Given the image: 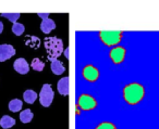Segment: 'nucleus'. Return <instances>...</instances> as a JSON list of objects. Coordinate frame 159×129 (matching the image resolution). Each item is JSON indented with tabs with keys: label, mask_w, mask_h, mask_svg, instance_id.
I'll return each instance as SVG.
<instances>
[{
	"label": "nucleus",
	"mask_w": 159,
	"mask_h": 129,
	"mask_svg": "<svg viewBox=\"0 0 159 129\" xmlns=\"http://www.w3.org/2000/svg\"><path fill=\"white\" fill-rule=\"evenodd\" d=\"M33 112L31 111L30 109H26L24 110V111L21 112L20 114V120L23 123V124H27V123H30L32 119H33Z\"/></svg>",
	"instance_id": "nucleus-16"
},
{
	"label": "nucleus",
	"mask_w": 159,
	"mask_h": 129,
	"mask_svg": "<svg viewBox=\"0 0 159 129\" xmlns=\"http://www.w3.org/2000/svg\"><path fill=\"white\" fill-rule=\"evenodd\" d=\"M44 46L48 54L49 61L57 60L63 52V41L57 37H47L44 40Z\"/></svg>",
	"instance_id": "nucleus-2"
},
{
	"label": "nucleus",
	"mask_w": 159,
	"mask_h": 129,
	"mask_svg": "<svg viewBox=\"0 0 159 129\" xmlns=\"http://www.w3.org/2000/svg\"><path fill=\"white\" fill-rule=\"evenodd\" d=\"M64 54H66V59H69V48L66 49V51H64Z\"/></svg>",
	"instance_id": "nucleus-23"
},
{
	"label": "nucleus",
	"mask_w": 159,
	"mask_h": 129,
	"mask_svg": "<svg viewBox=\"0 0 159 129\" xmlns=\"http://www.w3.org/2000/svg\"><path fill=\"white\" fill-rule=\"evenodd\" d=\"M99 39L106 47H116L121 42L123 32L121 31H102L98 34Z\"/></svg>",
	"instance_id": "nucleus-3"
},
{
	"label": "nucleus",
	"mask_w": 159,
	"mask_h": 129,
	"mask_svg": "<svg viewBox=\"0 0 159 129\" xmlns=\"http://www.w3.org/2000/svg\"><path fill=\"white\" fill-rule=\"evenodd\" d=\"M56 28V23L51 19H45L42 21V24H40V29L44 34H49Z\"/></svg>",
	"instance_id": "nucleus-10"
},
{
	"label": "nucleus",
	"mask_w": 159,
	"mask_h": 129,
	"mask_svg": "<svg viewBox=\"0 0 159 129\" xmlns=\"http://www.w3.org/2000/svg\"><path fill=\"white\" fill-rule=\"evenodd\" d=\"M1 16H2V18H7L10 22H12L14 24V23H16V21L19 20L21 14L20 13H1Z\"/></svg>",
	"instance_id": "nucleus-21"
},
{
	"label": "nucleus",
	"mask_w": 159,
	"mask_h": 129,
	"mask_svg": "<svg viewBox=\"0 0 159 129\" xmlns=\"http://www.w3.org/2000/svg\"><path fill=\"white\" fill-rule=\"evenodd\" d=\"M31 66L34 71H36V72H42V71L45 68V63L40 59L35 58V59H33V61H32Z\"/></svg>",
	"instance_id": "nucleus-18"
},
{
	"label": "nucleus",
	"mask_w": 159,
	"mask_h": 129,
	"mask_svg": "<svg viewBox=\"0 0 159 129\" xmlns=\"http://www.w3.org/2000/svg\"><path fill=\"white\" fill-rule=\"evenodd\" d=\"M53 96H55V93H53L52 87L49 84H45L42 87V90H40L39 93L40 104L44 107H49L53 101Z\"/></svg>",
	"instance_id": "nucleus-5"
},
{
	"label": "nucleus",
	"mask_w": 159,
	"mask_h": 129,
	"mask_svg": "<svg viewBox=\"0 0 159 129\" xmlns=\"http://www.w3.org/2000/svg\"><path fill=\"white\" fill-rule=\"evenodd\" d=\"M22 101L19 100V99H13L9 102V110L11 112H19L22 109Z\"/></svg>",
	"instance_id": "nucleus-17"
},
{
	"label": "nucleus",
	"mask_w": 159,
	"mask_h": 129,
	"mask_svg": "<svg viewBox=\"0 0 159 129\" xmlns=\"http://www.w3.org/2000/svg\"><path fill=\"white\" fill-rule=\"evenodd\" d=\"M16 54V49L11 45H0V62L11 59Z\"/></svg>",
	"instance_id": "nucleus-8"
},
{
	"label": "nucleus",
	"mask_w": 159,
	"mask_h": 129,
	"mask_svg": "<svg viewBox=\"0 0 159 129\" xmlns=\"http://www.w3.org/2000/svg\"><path fill=\"white\" fill-rule=\"evenodd\" d=\"M16 125V120L11 117V116H8L5 115L1 117L0 119V126L2 127L3 129H8V128H11Z\"/></svg>",
	"instance_id": "nucleus-13"
},
{
	"label": "nucleus",
	"mask_w": 159,
	"mask_h": 129,
	"mask_svg": "<svg viewBox=\"0 0 159 129\" xmlns=\"http://www.w3.org/2000/svg\"><path fill=\"white\" fill-rule=\"evenodd\" d=\"M126 55V49L122 46L112 47L109 51V59L115 65H119L124 61Z\"/></svg>",
	"instance_id": "nucleus-7"
},
{
	"label": "nucleus",
	"mask_w": 159,
	"mask_h": 129,
	"mask_svg": "<svg viewBox=\"0 0 159 129\" xmlns=\"http://www.w3.org/2000/svg\"><path fill=\"white\" fill-rule=\"evenodd\" d=\"M23 99H24L25 102L29 103V104H33L36 101V99H37V93H36L34 90L29 89L23 93Z\"/></svg>",
	"instance_id": "nucleus-14"
},
{
	"label": "nucleus",
	"mask_w": 159,
	"mask_h": 129,
	"mask_svg": "<svg viewBox=\"0 0 159 129\" xmlns=\"http://www.w3.org/2000/svg\"><path fill=\"white\" fill-rule=\"evenodd\" d=\"M2 31H3V23L0 22V34L2 33Z\"/></svg>",
	"instance_id": "nucleus-24"
},
{
	"label": "nucleus",
	"mask_w": 159,
	"mask_h": 129,
	"mask_svg": "<svg viewBox=\"0 0 159 129\" xmlns=\"http://www.w3.org/2000/svg\"><path fill=\"white\" fill-rule=\"evenodd\" d=\"M122 97L129 105H137L145 98V87L136 81L130 83L122 89Z\"/></svg>",
	"instance_id": "nucleus-1"
},
{
	"label": "nucleus",
	"mask_w": 159,
	"mask_h": 129,
	"mask_svg": "<svg viewBox=\"0 0 159 129\" xmlns=\"http://www.w3.org/2000/svg\"><path fill=\"white\" fill-rule=\"evenodd\" d=\"M24 31H25L24 25L21 24V23L16 22V23H14L13 26H12V32H13V34L16 36H21L23 33H24Z\"/></svg>",
	"instance_id": "nucleus-19"
},
{
	"label": "nucleus",
	"mask_w": 159,
	"mask_h": 129,
	"mask_svg": "<svg viewBox=\"0 0 159 129\" xmlns=\"http://www.w3.org/2000/svg\"><path fill=\"white\" fill-rule=\"evenodd\" d=\"M50 68L52 71V73L55 75H61L64 73L66 71V67H64L63 63H62L60 60H53L51 61V64H50Z\"/></svg>",
	"instance_id": "nucleus-12"
},
{
	"label": "nucleus",
	"mask_w": 159,
	"mask_h": 129,
	"mask_svg": "<svg viewBox=\"0 0 159 129\" xmlns=\"http://www.w3.org/2000/svg\"><path fill=\"white\" fill-rule=\"evenodd\" d=\"M39 18H42L43 20H45V19H48L49 18V13H38L37 14Z\"/></svg>",
	"instance_id": "nucleus-22"
},
{
	"label": "nucleus",
	"mask_w": 159,
	"mask_h": 129,
	"mask_svg": "<svg viewBox=\"0 0 159 129\" xmlns=\"http://www.w3.org/2000/svg\"><path fill=\"white\" fill-rule=\"evenodd\" d=\"M25 44L29 47H31V48L37 49L40 45V40H39V38L36 37V36H26V38H25Z\"/></svg>",
	"instance_id": "nucleus-15"
},
{
	"label": "nucleus",
	"mask_w": 159,
	"mask_h": 129,
	"mask_svg": "<svg viewBox=\"0 0 159 129\" xmlns=\"http://www.w3.org/2000/svg\"><path fill=\"white\" fill-rule=\"evenodd\" d=\"M82 76L89 83H95L100 76V72L93 64H86L82 68Z\"/></svg>",
	"instance_id": "nucleus-6"
},
{
	"label": "nucleus",
	"mask_w": 159,
	"mask_h": 129,
	"mask_svg": "<svg viewBox=\"0 0 159 129\" xmlns=\"http://www.w3.org/2000/svg\"><path fill=\"white\" fill-rule=\"evenodd\" d=\"M58 91L61 96H68L69 94V77H62L58 81Z\"/></svg>",
	"instance_id": "nucleus-11"
},
{
	"label": "nucleus",
	"mask_w": 159,
	"mask_h": 129,
	"mask_svg": "<svg viewBox=\"0 0 159 129\" xmlns=\"http://www.w3.org/2000/svg\"><path fill=\"white\" fill-rule=\"evenodd\" d=\"M95 129H117V127H116V125L113 124V123L106 120V122L99 123V124L96 126Z\"/></svg>",
	"instance_id": "nucleus-20"
},
{
	"label": "nucleus",
	"mask_w": 159,
	"mask_h": 129,
	"mask_svg": "<svg viewBox=\"0 0 159 129\" xmlns=\"http://www.w3.org/2000/svg\"><path fill=\"white\" fill-rule=\"evenodd\" d=\"M76 107L81 111H93L97 107V100L89 93H82L79 96L76 102Z\"/></svg>",
	"instance_id": "nucleus-4"
},
{
	"label": "nucleus",
	"mask_w": 159,
	"mask_h": 129,
	"mask_svg": "<svg viewBox=\"0 0 159 129\" xmlns=\"http://www.w3.org/2000/svg\"><path fill=\"white\" fill-rule=\"evenodd\" d=\"M13 68L19 73V74L25 75L29 73L30 71V65L27 63V61L23 58H20V59H16L13 63Z\"/></svg>",
	"instance_id": "nucleus-9"
}]
</instances>
